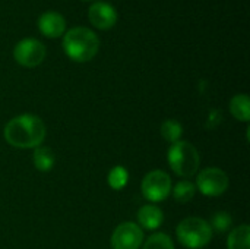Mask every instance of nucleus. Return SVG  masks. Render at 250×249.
<instances>
[{
	"mask_svg": "<svg viewBox=\"0 0 250 249\" xmlns=\"http://www.w3.org/2000/svg\"><path fill=\"white\" fill-rule=\"evenodd\" d=\"M45 125L37 116L31 113H23L12 117L3 131L6 142L19 150H29L40 147L45 139Z\"/></svg>",
	"mask_w": 250,
	"mask_h": 249,
	"instance_id": "1",
	"label": "nucleus"
},
{
	"mask_svg": "<svg viewBox=\"0 0 250 249\" xmlns=\"http://www.w3.org/2000/svg\"><path fill=\"white\" fill-rule=\"evenodd\" d=\"M100 48V40L94 31L86 26H75L64 32L63 50L67 57L78 63L89 62Z\"/></svg>",
	"mask_w": 250,
	"mask_h": 249,
	"instance_id": "2",
	"label": "nucleus"
},
{
	"mask_svg": "<svg viewBox=\"0 0 250 249\" xmlns=\"http://www.w3.org/2000/svg\"><path fill=\"white\" fill-rule=\"evenodd\" d=\"M167 160L171 170L180 178H192L199 172L201 156L196 147L189 141H177L170 145Z\"/></svg>",
	"mask_w": 250,
	"mask_h": 249,
	"instance_id": "3",
	"label": "nucleus"
},
{
	"mask_svg": "<svg viewBox=\"0 0 250 249\" xmlns=\"http://www.w3.org/2000/svg\"><path fill=\"white\" fill-rule=\"evenodd\" d=\"M214 230L209 222L201 217H186L176 227V236L186 249H202L212 241Z\"/></svg>",
	"mask_w": 250,
	"mask_h": 249,
	"instance_id": "4",
	"label": "nucleus"
},
{
	"mask_svg": "<svg viewBox=\"0 0 250 249\" xmlns=\"http://www.w3.org/2000/svg\"><path fill=\"white\" fill-rule=\"evenodd\" d=\"M171 188V178L164 170H151L141 182V192L145 200L151 201V204H157L168 198Z\"/></svg>",
	"mask_w": 250,
	"mask_h": 249,
	"instance_id": "5",
	"label": "nucleus"
},
{
	"mask_svg": "<svg viewBox=\"0 0 250 249\" xmlns=\"http://www.w3.org/2000/svg\"><path fill=\"white\" fill-rule=\"evenodd\" d=\"M230 181L227 173L220 167H207L196 176V191L205 197H220L229 189Z\"/></svg>",
	"mask_w": 250,
	"mask_h": 249,
	"instance_id": "6",
	"label": "nucleus"
},
{
	"mask_svg": "<svg viewBox=\"0 0 250 249\" xmlns=\"http://www.w3.org/2000/svg\"><path fill=\"white\" fill-rule=\"evenodd\" d=\"M13 57L23 68H35L45 57V45L37 38H23L15 45Z\"/></svg>",
	"mask_w": 250,
	"mask_h": 249,
	"instance_id": "7",
	"label": "nucleus"
},
{
	"mask_svg": "<svg viewBox=\"0 0 250 249\" xmlns=\"http://www.w3.org/2000/svg\"><path fill=\"white\" fill-rule=\"evenodd\" d=\"M144 244V230L133 222L119 225L111 235L113 249H139Z\"/></svg>",
	"mask_w": 250,
	"mask_h": 249,
	"instance_id": "8",
	"label": "nucleus"
},
{
	"mask_svg": "<svg viewBox=\"0 0 250 249\" xmlns=\"http://www.w3.org/2000/svg\"><path fill=\"white\" fill-rule=\"evenodd\" d=\"M91 23L98 29H110L117 22V10L107 1H95L88 10Z\"/></svg>",
	"mask_w": 250,
	"mask_h": 249,
	"instance_id": "9",
	"label": "nucleus"
},
{
	"mask_svg": "<svg viewBox=\"0 0 250 249\" xmlns=\"http://www.w3.org/2000/svg\"><path fill=\"white\" fill-rule=\"evenodd\" d=\"M38 29L47 38H57L66 32V21L59 12H44L38 18Z\"/></svg>",
	"mask_w": 250,
	"mask_h": 249,
	"instance_id": "10",
	"label": "nucleus"
},
{
	"mask_svg": "<svg viewBox=\"0 0 250 249\" xmlns=\"http://www.w3.org/2000/svg\"><path fill=\"white\" fill-rule=\"evenodd\" d=\"M164 222V213L157 204H145L138 210V226L142 230H157Z\"/></svg>",
	"mask_w": 250,
	"mask_h": 249,
	"instance_id": "11",
	"label": "nucleus"
},
{
	"mask_svg": "<svg viewBox=\"0 0 250 249\" xmlns=\"http://www.w3.org/2000/svg\"><path fill=\"white\" fill-rule=\"evenodd\" d=\"M227 249H250L249 225H240L230 230L227 236Z\"/></svg>",
	"mask_w": 250,
	"mask_h": 249,
	"instance_id": "12",
	"label": "nucleus"
},
{
	"mask_svg": "<svg viewBox=\"0 0 250 249\" xmlns=\"http://www.w3.org/2000/svg\"><path fill=\"white\" fill-rule=\"evenodd\" d=\"M230 113L239 122L249 123L250 100L248 94H236L230 101Z\"/></svg>",
	"mask_w": 250,
	"mask_h": 249,
	"instance_id": "13",
	"label": "nucleus"
},
{
	"mask_svg": "<svg viewBox=\"0 0 250 249\" xmlns=\"http://www.w3.org/2000/svg\"><path fill=\"white\" fill-rule=\"evenodd\" d=\"M32 161L37 170L40 172H50L54 167L56 158H54V153L48 148V147H37L34 148L32 153Z\"/></svg>",
	"mask_w": 250,
	"mask_h": 249,
	"instance_id": "14",
	"label": "nucleus"
},
{
	"mask_svg": "<svg viewBox=\"0 0 250 249\" xmlns=\"http://www.w3.org/2000/svg\"><path fill=\"white\" fill-rule=\"evenodd\" d=\"M171 194H173V198L180 203V204H186L189 201L193 200L195 194H196V186L193 182L185 179V181H180L177 182L173 188H171Z\"/></svg>",
	"mask_w": 250,
	"mask_h": 249,
	"instance_id": "15",
	"label": "nucleus"
},
{
	"mask_svg": "<svg viewBox=\"0 0 250 249\" xmlns=\"http://www.w3.org/2000/svg\"><path fill=\"white\" fill-rule=\"evenodd\" d=\"M160 132H161V136L167 142L174 144V142L180 141V138L183 135V126L180 122H177L174 119H167L161 123Z\"/></svg>",
	"mask_w": 250,
	"mask_h": 249,
	"instance_id": "16",
	"label": "nucleus"
},
{
	"mask_svg": "<svg viewBox=\"0 0 250 249\" xmlns=\"http://www.w3.org/2000/svg\"><path fill=\"white\" fill-rule=\"evenodd\" d=\"M107 182L111 189L122 191L129 182V172L123 166H116L110 170V173L107 176Z\"/></svg>",
	"mask_w": 250,
	"mask_h": 249,
	"instance_id": "17",
	"label": "nucleus"
},
{
	"mask_svg": "<svg viewBox=\"0 0 250 249\" xmlns=\"http://www.w3.org/2000/svg\"><path fill=\"white\" fill-rule=\"evenodd\" d=\"M141 249H176L174 248V244H173V239L163 233V232H157L154 235H151L144 244Z\"/></svg>",
	"mask_w": 250,
	"mask_h": 249,
	"instance_id": "18",
	"label": "nucleus"
},
{
	"mask_svg": "<svg viewBox=\"0 0 250 249\" xmlns=\"http://www.w3.org/2000/svg\"><path fill=\"white\" fill-rule=\"evenodd\" d=\"M209 225H211L212 230H215L218 233H226L233 227V217L227 211H218L212 216Z\"/></svg>",
	"mask_w": 250,
	"mask_h": 249,
	"instance_id": "19",
	"label": "nucleus"
}]
</instances>
